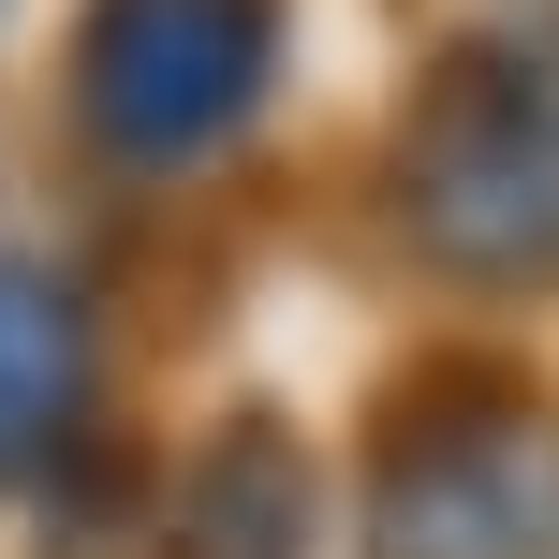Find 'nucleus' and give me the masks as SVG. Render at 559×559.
Segmentation results:
<instances>
[{
  "label": "nucleus",
  "mask_w": 559,
  "mask_h": 559,
  "mask_svg": "<svg viewBox=\"0 0 559 559\" xmlns=\"http://www.w3.org/2000/svg\"><path fill=\"white\" fill-rule=\"evenodd\" d=\"M397 236L427 280L545 295L559 280V15L472 29L397 104Z\"/></svg>",
  "instance_id": "nucleus-1"
},
{
  "label": "nucleus",
  "mask_w": 559,
  "mask_h": 559,
  "mask_svg": "<svg viewBox=\"0 0 559 559\" xmlns=\"http://www.w3.org/2000/svg\"><path fill=\"white\" fill-rule=\"evenodd\" d=\"M354 531L368 559H559V427L501 368H442L383 427Z\"/></svg>",
  "instance_id": "nucleus-2"
},
{
  "label": "nucleus",
  "mask_w": 559,
  "mask_h": 559,
  "mask_svg": "<svg viewBox=\"0 0 559 559\" xmlns=\"http://www.w3.org/2000/svg\"><path fill=\"white\" fill-rule=\"evenodd\" d=\"M280 0H88L74 29V118L118 177H177L265 104Z\"/></svg>",
  "instance_id": "nucleus-3"
},
{
  "label": "nucleus",
  "mask_w": 559,
  "mask_h": 559,
  "mask_svg": "<svg viewBox=\"0 0 559 559\" xmlns=\"http://www.w3.org/2000/svg\"><path fill=\"white\" fill-rule=\"evenodd\" d=\"M88 413V309L59 265L0 251V486H29Z\"/></svg>",
  "instance_id": "nucleus-4"
},
{
  "label": "nucleus",
  "mask_w": 559,
  "mask_h": 559,
  "mask_svg": "<svg viewBox=\"0 0 559 559\" xmlns=\"http://www.w3.org/2000/svg\"><path fill=\"white\" fill-rule=\"evenodd\" d=\"M192 559H309V456H295L280 413H251V427L206 442V472H192Z\"/></svg>",
  "instance_id": "nucleus-5"
}]
</instances>
